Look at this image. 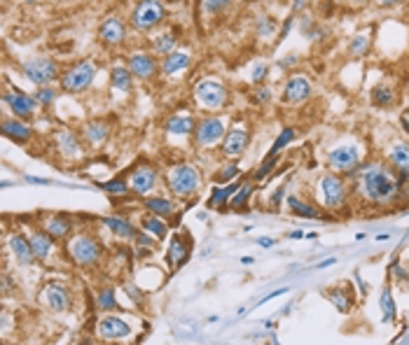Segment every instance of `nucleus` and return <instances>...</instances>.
<instances>
[{
  "mask_svg": "<svg viewBox=\"0 0 409 345\" xmlns=\"http://www.w3.org/2000/svg\"><path fill=\"white\" fill-rule=\"evenodd\" d=\"M28 182H38V185H45L47 180H42V178H26Z\"/></svg>",
  "mask_w": 409,
  "mask_h": 345,
  "instance_id": "nucleus-59",
  "label": "nucleus"
},
{
  "mask_svg": "<svg viewBox=\"0 0 409 345\" xmlns=\"http://www.w3.org/2000/svg\"><path fill=\"white\" fill-rule=\"evenodd\" d=\"M103 224L115 233V236H120V238L134 240V238L138 236L136 226L131 224L129 219H124V217H106V219H103Z\"/></svg>",
  "mask_w": 409,
  "mask_h": 345,
  "instance_id": "nucleus-31",
  "label": "nucleus"
},
{
  "mask_svg": "<svg viewBox=\"0 0 409 345\" xmlns=\"http://www.w3.org/2000/svg\"><path fill=\"white\" fill-rule=\"evenodd\" d=\"M26 3H35V0H26Z\"/></svg>",
  "mask_w": 409,
  "mask_h": 345,
  "instance_id": "nucleus-61",
  "label": "nucleus"
},
{
  "mask_svg": "<svg viewBox=\"0 0 409 345\" xmlns=\"http://www.w3.org/2000/svg\"><path fill=\"white\" fill-rule=\"evenodd\" d=\"M290 28H292V17L290 19H286V24H283V28H281V33H279V42L286 38V35L290 33Z\"/></svg>",
  "mask_w": 409,
  "mask_h": 345,
  "instance_id": "nucleus-53",
  "label": "nucleus"
},
{
  "mask_svg": "<svg viewBox=\"0 0 409 345\" xmlns=\"http://www.w3.org/2000/svg\"><path fill=\"white\" fill-rule=\"evenodd\" d=\"M157 182H159L157 168H152L148 164H145V166H136L134 171H131V175H129L131 192L138 194V196H148L150 192H155Z\"/></svg>",
  "mask_w": 409,
  "mask_h": 345,
  "instance_id": "nucleus-13",
  "label": "nucleus"
},
{
  "mask_svg": "<svg viewBox=\"0 0 409 345\" xmlns=\"http://www.w3.org/2000/svg\"><path fill=\"white\" fill-rule=\"evenodd\" d=\"M96 334L103 341H124L131 336L129 322H124L122 318H115V315H108V318H101Z\"/></svg>",
  "mask_w": 409,
  "mask_h": 345,
  "instance_id": "nucleus-17",
  "label": "nucleus"
},
{
  "mask_svg": "<svg viewBox=\"0 0 409 345\" xmlns=\"http://www.w3.org/2000/svg\"><path fill=\"white\" fill-rule=\"evenodd\" d=\"M311 96V82L306 79L304 75H290L286 86H283V93H281V100L288 103V105H299L304 103L306 98Z\"/></svg>",
  "mask_w": 409,
  "mask_h": 345,
  "instance_id": "nucleus-16",
  "label": "nucleus"
},
{
  "mask_svg": "<svg viewBox=\"0 0 409 345\" xmlns=\"http://www.w3.org/2000/svg\"><path fill=\"white\" fill-rule=\"evenodd\" d=\"M370 100L377 108H391L398 103V89L391 82H379L377 86H372Z\"/></svg>",
  "mask_w": 409,
  "mask_h": 345,
  "instance_id": "nucleus-26",
  "label": "nucleus"
},
{
  "mask_svg": "<svg viewBox=\"0 0 409 345\" xmlns=\"http://www.w3.org/2000/svg\"><path fill=\"white\" fill-rule=\"evenodd\" d=\"M111 86L115 91H122V93H129L134 89V75L127 65H115L111 70Z\"/></svg>",
  "mask_w": 409,
  "mask_h": 345,
  "instance_id": "nucleus-30",
  "label": "nucleus"
},
{
  "mask_svg": "<svg viewBox=\"0 0 409 345\" xmlns=\"http://www.w3.org/2000/svg\"><path fill=\"white\" fill-rule=\"evenodd\" d=\"M241 263H246V266H251V263H253V256H244V259H241Z\"/></svg>",
  "mask_w": 409,
  "mask_h": 345,
  "instance_id": "nucleus-60",
  "label": "nucleus"
},
{
  "mask_svg": "<svg viewBox=\"0 0 409 345\" xmlns=\"http://www.w3.org/2000/svg\"><path fill=\"white\" fill-rule=\"evenodd\" d=\"M370 45H372V40H370V35H367V33L355 35V38L351 40V45H348V54H351V56H355V58H360V56L367 54Z\"/></svg>",
  "mask_w": 409,
  "mask_h": 345,
  "instance_id": "nucleus-39",
  "label": "nucleus"
},
{
  "mask_svg": "<svg viewBox=\"0 0 409 345\" xmlns=\"http://www.w3.org/2000/svg\"><path fill=\"white\" fill-rule=\"evenodd\" d=\"M239 173H241V168H239V164H227V166H222L220 171H218V182H229V180H234V178H239Z\"/></svg>",
  "mask_w": 409,
  "mask_h": 345,
  "instance_id": "nucleus-46",
  "label": "nucleus"
},
{
  "mask_svg": "<svg viewBox=\"0 0 409 345\" xmlns=\"http://www.w3.org/2000/svg\"><path fill=\"white\" fill-rule=\"evenodd\" d=\"M330 301L337 306V311L341 313H348L351 306H353V299H351V292L348 289H332L330 292Z\"/></svg>",
  "mask_w": 409,
  "mask_h": 345,
  "instance_id": "nucleus-42",
  "label": "nucleus"
},
{
  "mask_svg": "<svg viewBox=\"0 0 409 345\" xmlns=\"http://www.w3.org/2000/svg\"><path fill=\"white\" fill-rule=\"evenodd\" d=\"M68 256L77 266H96L101 256H103V247H101L96 238L82 233V236H75L68 240Z\"/></svg>",
  "mask_w": 409,
  "mask_h": 345,
  "instance_id": "nucleus-8",
  "label": "nucleus"
},
{
  "mask_svg": "<svg viewBox=\"0 0 409 345\" xmlns=\"http://www.w3.org/2000/svg\"><path fill=\"white\" fill-rule=\"evenodd\" d=\"M346 3H348L351 7H363L365 3H367V0H346Z\"/></svg>",
  "mask_w": 409,
  "mask_h": 345,
  "instance_id": "nucleus-57",
  "label": "nucleus"
},
{
  "mask_svg": "<svg viewBox=\"0 0 409 345\" xmlns=\"http://www.w3.org/2000/svg\"><path fill=\"white\" fill-rule=\"evenodd\" d=\"M194 100L201 110L215 112V110L227 108L229 89L222 82H215V79H201V82L194 86Z\"/></svg>",
  "mask_w": 409,
  "mask_h": 345,
  "instance_id": "nucleus-5",
  "label": "nucleus"
},
{
  "mask_svg": "<svg viewBox=\"0 0 409 345\" xmlns=\"http://www.w3.org/2000/svg\"><path fill=\"white\" fill-rule=\"evenodd\" d=\"M82 136L89 145H101L108 141V136H111V126L101 119H92L82 126Z\"/></svg>",
  "mask_w": 409,
  "mask_h": 345,
  "instance_id": "nucleus-28",
  "label": "nucleus"
},
{
  "mask_svg": "<svg viewBox=\"0 0 409 345\" xmlns=\"http://www.w3.org/2000/svg\"><path fill=\"white\" fill-rule=\"evenodd\" d=\"M127 68L136 79H155L162 72V61L155 56V51H131L127 56Z\"/></svg>",
  "mask_w": 409,
  "mask_h": 345,
  "instance_id": "nucleus-10",
  "label": "nucleus"
},
{
  "mask_svg": "<svg viewBox=\"0 0 409 345\" xmlns=\"http://www.w3.org/2000/svg\"><path fill=\"white\" fill-rule=\"evenodd\" d=\"M99 40L111 49L124 45V40H127V24H124L120 17L103 19L99 26Z\"/></svg>",
  "mask_w": 409,
  "mask_h": 345,
  "instance_id": "nucleus-15",
  "label": "nucleus"
},
{
  "mask_svg": "<svg viewBox=\"0 0 409 345\" xmlns=\"http://www.w3.org/2000/svg\"><path fill=\"white\" fill-rule=\"evenodd\" d=\"M3 103L10 108V112L14 117H19V119H31V117L35 115V110H38V100H35V96H28V93L19 91V89L5 91Z\"/></svg>",
  "mask_w": 409,
  "mask_h": 345,
  "instance_id": "nucleus-14",
  "label": "nucleus"
},
{
  "mask_svg": "<svg viewBox=\"0 0 409 345\" xmlns=\"http://www.w3.org/2000/svg\"><path fill=\"white\" fill-rule=\"evenodd\" d=\"M295 61H297V56H292V54H290L288 58H283V61H281L279 65H281V68H290V65L295 63Z\"/></svg>",
  "mask_w": 409,
  "mask_h": 345,
  "instance_id": "nucleus-55",
  "label": "nucleus"
},
{
  "mask_svg": "<svg viewBox=\"0 0 409 345\" xmlns=\"http://www.w3.org/2000/svg\"><path fill=\"white\" fill-rule=\"evenodd\" d=\"M400 126H403V131H407L409 134V110H405V112L400 115Z\"/></svg>",
  "mask_w": 409,
  "mask_h": 345,
  "instance_id": "nucleus-54",
  "label": "nucleus"
},
{
  "mask_svg": "<svg viewBox=\"0 0 409 345\" xmlns=\"http://www.w3.org/2000/svg\"><path fill=\"white\" fill-rule=\"evenodd\" d=\"M382 311H384V320H396V301H393L389 287L382 292Z\"/></svg>",
  "mask_w": 409,
  "mask_h": 345,
  "instance_id": "nucleus-45",
  "label": "nucleus"
},
{
  "mask_svg": "<svg viewBox=\"0 0 409 345\" xmlns=\"http://www.w3.org/2000/svg\"><path fill=\"white\" fill-rule=\"evenodd\" d=\"M403 3H407V0H377L379 7H398V5H403Z\"/></svg>",
  "mask_w": 409,
  "mask_h": 345,
  "instance_id": "nucleus-50",
  "label": "nucleus"
},
{
  "mask_svg": "<svg viewBox=\"0 0 409 345\" xmlns=\"http://www.w3.org/2000/svg\"><path fill=\"white\" fill-rule=\"evenodd\" d=\"M28 240H31V247H33V254L35 259L45 261L49 254H52V247H54V238L49 236V233L42 229V231H33L31 236H28Z\"/></svg>",
  "mask_w": 409,
  "mask_h": 345,
  "instance_id": "nucleus-27",
  "label": "nucleus"
},
{
  "mask_svg": "<svg viewBox=\"0 0 409 345\" xmlns=\"http://www.w3.org/2000/svg\"><path fill=\"white\" fill-rule=\"evenodd\" d=\"M283 196H286V187H279V189L274 192V196H272V203H274V205H281V198H283Z\"/></svg>",
  "mask_w": 409,
  "mask_h": 345,
  "instance_id": "nucleus-52",
  "label": "nucleus"
},
{
  "mask_svg": "<svg viewBox=\"0 0 409 345\" xmlns=\"http://www.w3.org/2000/svg\"><path fill=\"white\" fill-rule=\"evenodd\" d=\"M173 49H178V35H175V31H164L152 38V51L159 56H166L171 54Z\"/></svg>",
  "mask_w": 409,
  "mask_h": 345,
  "instance_id": "nucleus-32",
  "label": "nucleus"
},
{
  "mask_svg": "<svg viewBox=\"0 0 409 345\" xmlns=\"http://www.w3.org/2000/svg\"><path fill=\"white\" fill-rule=\"evenodd\" d=\"M292 141H295V129H283V131H281V136L274 141L272 150H269L267 157H279V154H281L283 150H286Z\"/></svg>",
  "mask_w": 409,
  "mask_h": 345,
  "instance_id": "nucleus-38",
  "label": "nucleus"
},
{
  "mask_svg": "<svg viewBox=\"0 0 409 345\" xmlns=\"http://www.w3.org/2000/svg\"><path fill=\"white\" fill-rule=\"evenodd\" d=\"M3 136L10 138V141L24 145L26 141H31L33 129L28 126L26 119H19V117H3Z\"/></svg>",
  "mask_w": 409,
  "mask_h": 345,
  "instance_id": "nucleus-20",
  "label": "nucleus"
},
{
  "mask_svg": "<svg viewBox=\"0 0 409 345\" xmlns=\"http://www.w3.org/2000/svg\"><path fill=\"white\" fill-rule=\"evenodd\" d=\"M269 98H272V91H269L267 86H260V89H258V100L267 103Z\"/></svg>",
  "mask_w": 409,
  "mask_h": 345,
  "instance_id": "nucleus-51",
  "label": "nucleus"
},
{
  "mask_svg": "<svg viewBox=\"0 0 409 345\" xmlns=\"http://www.w3.org/2000/svg\"><path fill=\"white\" fill-rule=\"evenodd\" d=\"M389 161L393 166V171L398 173L400 182H405L409 178V145L407 143H396L391 145L389 150Z\"/></svg>",
  "mask_w": 409,
  "mask_h": 345,
  "instance_id": "nucleus-22",
  "label": "nucleus"
},
{
  "mask_svg": "<svg viewBox=\"0 0 409 345\" xmlns=\"http://www.w3.org/2000/svg\"><path fill=\"white\" fill-rule=\"evenodd\" d=\"M101 189L108 192L111 196H124L131 192L129 187V180H122V178H115V180H108V182H101Z\"/></svg>",
  "mask_w": 409,
  "mask_h": 345,
  "instance_id": "nucleus-41",
  "label": "nucleus"
},
{
  "mask_svg": "<svg viewBox=\"0 0 409 345\" xmlns=\"http://www.w3.org/2000/svg\"><path fill=\"white\" fill-rule=\"evenodd\" d=\"M54 141H56V150L63 154V157H68V159H80L84 154V148H82V143H80V138L77 134H73L70 129H61L58 134L54 136Z\"/></svg>",
  "mask_w": 409,
  "mask_h": 345,
  "instance_id": "nucleus-21",
  "label": "nucleus"
},
{
  "mask_svg": "<svg viewBox=\"0 0 409 345\" xmlns=\"http://www.w3.org/2000/svg\"><path fill=\"white\" fill-rule=\"evenodd\" d=\"M96 72H99V65L96 61H92V58H84V61H77L68 65L61 77H58V86H61L63 93H82L87 91L89 86L94 84V79H96Z\"/></svg>",
  "mask_w": 409,
  "mask_h": 345,
  "instance_id": "nucleus-2",
  "label": "nucleus"
},
{
  "mask_svg": "<svg viewBox=\"0 0 409 345\" xmlns=\"http://www.w3.org/2000/svg\"><path fill=\"white\" fill-rule=\"evenodd\" d=\"M267 72H269L267 63H255V68L251 72V82L253 84H262L267 79Z\"/></svg>",
  "mask_w": 409,
  "mask_h": 345,
  "instance_id": "nucleus-48",
  "label": "nucleus"
},
{
  "mask_svg": "<svg viewBox=\"0 0 409 345\" xmlns=\"http://www.w3.org/2000/svg\"><path fill=\"white\" fill-rule=\"evenodd\" d=\"M258 243H260L262 247H272V245H274V240H272V238H260Z\"/></svg>",
  "mask_w": 409,
  "mask_h": 345,
  "instance_id": "nucleus-56",
  "label": "nucleus"
},
{
  "mask_svg": "<svg viewBox=\"0 0 409 345\" xmlns=\"http://www.w3.org/2000/svg\"><path fill=\"white\" fill-rule=\"evenodd\" d=\"M248 145H251V131H248L246 124H237V126L227 129V134H225V138H222L220 152L227 159L237 161L241 154L248 150Z\"/></svg>",
  "mask_w": 409,
  "mask_h": 345,
  "instance_id": "nucleus-12",
  "label": "nucleus"
},
{
  "mask_svg": "<svg viewBox=\"0 0 409 345\" xmlns=\"http://www.w3.org/2000/svg\"><path fill=\"white\" fill-rule=\"evenodd\" d=\"M239 187H241V182H232V185H227V187H215L213 194H210V198H208V205L210 208H222V205L227 203V198L237 194Z\"/></svg>",
  "mask_w": 409,
  "mask_h": 345,
  "instance_id": "nucleus-35",
  "label": "nucleus"
},
{
  "mask_svg": "<svg viewBox=\"0 0 409 345\" xmlns=\"http://www.w3.org/2000/svg\"><path fill=\"white\" fill-rule=\"evenodd\" d=\"M42 229H45L54 240H61V238H65L70 233L73 222H70L68 217H63V215H54V217H47L45 222H42Z\"/></svg>",
  "mask_w": 409,
  "mask_h": 345,
  "instance_id": "nucleus-29",
  "label": "nucleus"
},
{
  "mask_svg": "<svg viewBox=\"0 0 409 345\" xmlns=\"http://www.w3.org/2000/svg\"><path fill=\"white\" fill-rule=\"evenodd\" d=\"M225 134H227V126L220 117H203L201 122H196L192 138L196 148H213L222 141Z\"/></svg>",
  "mask_w": 409,
  "mask_h": 345,
  "instance_id": "nucleus-11",
  "label": "nucleus"
},
{
  "mask_svg": "<svg viewBox=\"0 0 409 345\" xmlns=\"http://www.w3.org/2000/svg\"><path fill=\"white\" fill-rule=\"evenodd\" d=\"M166 19V7L162 0H141L131 12V28L138 33H152Z\"/></svg>",
  "mask_w": 409,
  "mask_h": 345,
  "instance_id": "nucleus-3",
  "label": "nucleus"
},
{
  "mask_svg": "<svg viewBox=\"0 0 409 345\" xmlns=\"http://www.w3.org/2000/svg\"><path fill=\"white\" fill-rule=\"evenodd\" d=\"M141 226H143V231L152 233L155 238H166V231H169V224L164 222V217L155 215V212L145 215V217H143V222H141Z\"/></svg>",
  "mask_w": 409,
  "mask_h": 345,
  "instance_id": "nucleus-34",
  "label": "nucleus"
},
{
  "mask_svg": "<svg viewBox=\"0 0 409 345\" xmlns=\"http://www.w3.org/2000/svg\"><path fill=\"white\" fill-rule=\"evenodd\" d=\"M96 306H99V311H106V313L115 311V308H117L115 289H113V287L101 289V292H99V297H96Z\"/></svg>",
  "mask_w": 409,
  "mask_h": 345,
  "instance_id": "nucleus-43",
  "label": "nucleus"
},
{
  "mask_svg": "<svg viewBox=\"0 0 409 345\" xmlns=\"http://www.w3.org/2000/svg\"><path fill=\"white\" fill-rule=\"evenodd\" d=\"M253 192H255V180H241V187L237 189V194L229 198L227 205H232V208H241V205L248 203V198L253 196Z\"/></svg>",
  "mask_w": 409,
  "mask_h": 345,
  "instance_id": "nucleus-37",
  "label": "nucleus"
},
{
  "mask_svg": "<svg viewBox=\"0 0 409 345\" xmlns=\"http://www.w3.org/2000/svg\"><path fill=\"white\" fill-rule=\"evenodd\" d=\"M288 205H290V210L295 212L297 217H306V219H316V217H320V210L316 208V205L299 201V198H295V196H290V198H288Z\"/></svg>",
  "mask_w": 409,
  "mask_h": 345,
  "instance_id": "nucleus-36",
  "label": "nucleus"
},
{
  "mask_svg": "<svg viewBox=\"0 0 409 345\" xmlns=\"http://www.w3.org/2000/svg\"><path fill=\"white\" fill-rule=\"evenodd\" d=\"M21 72H24V77L31 84H35V86L52 84L54 79L61 77V70H58L56 61H54V58H49V56H33V58H28V61L21 65Z\"/></svg>",
  "mask_w": 409,
  "mask_h": 345,
  "instance_id": "nucleus-7",
  "label": "nucleus"
},
{
  "mask_svg": "<svg viewBox=\"0 0 409 345\" xmlns=\"http://www.w3.org/2000/svg\"><path fill=\"white\" fill-rule=\"evenodd\" d=\"M334 261H337V259H325L323 263H320V266H318V268H325V266H332V263H334Z\"/></svg>",
  "mask_w": 409,
  "mask_h": 345,
  "instance_id": "nucleus-58",
  "label": "nucleus"
},
{
  "mask_svg": "<svg viewBox=\"0 0 409 345\" xmlns=\"http://www.w3.org/2000/svg\"><path fill=\"white\" fill-rule=\"evenodd\" d=\"M320 196H323L325 208L341 210L348 201V189L346 182L339 173H327L320 178Z\"/></svg>",
  "mask_w": 409,
  "mask_h": 345,
  "instance_id": "nucleus-9",
  "label": "nucleus"
},
{
  "mask_svg": "<svg viewBox=\"0 0 409 345\" xmlns=\"http://www.w3.org/2000/svg\"><path fill=\"white\" fill-rule=\"evenodd\" d=\"M145 208H148V212H155L159 217H171L175 212L173 201L162 196H145Z\"/></svg>",
  "mask_w": 409,
  "mask_h": 345,
  "instance_id": "nucleus-33",
  "label": "nucleus"
},
{
  "mask_svg": "<svg viewBox=\"0 0 409 345\" xmlns=\"http://www.w3.org/2000/svg\"><path fill=\"white\" fill-rule=\"evenodd\" d=\"M10 249L14 254V259H17L21 266H31V263L35 261V254H33V247H31V240L24 238L21 233H14V236H10Z\"/></svg>",
  "mask_w": 409,
  "mask_h": 345,
  "instance_id": "nucleus-25",
  "label": "nucleus"
},
{
  "mask_svg": "<svg viewBox=\"0 0 409 345\" xmlns=\"http://www.w3.org/2000/svg\"><path fill=\"white\" fill-rule=\"evenodd\" d=\"M40 299H42V304L47 308H52L54 313H63L70 308V294L61 282H47L45 289L40 292Z\"/></svg>",
  "mask_w": 409,
  "mask_h": 345,
  "instance_id": "nucleus-18",
  "label": "nucleus"
},
{
  "mask_svg": "<svg viewBox=\"0 0 409 345\" xmlns=\"http://www.w3.org/2000/svg\"><path fill=\"white\" fill-rule=\"evenodd\" d=\"M189 259V243L182 240V236H173L169 247H166V263H169L171 271H178L182 263H187Z\"/></svg>",
  "mask_w": 409,
  "mask_h": 345,
  "instance_id": "nucleus-24",
  "label": "nucleus"
},
{
  "mask_svg": "<svg viewBox=\"0 0 409 345\" xmlns=\"http://www.w3.org/2000/svg\"><path fill=\"white\" fill-rule=\"evenodd\" d=\"M192 65V54L187 49H173L171 54H166L162 58V75L164 77H173L178 72L187 70Z\"/></svg>",
  "mask_w": 409,
  "mask_h": 345,
  "instance_id": "nucleus-19",
  "label": "nucleus"
},
{
  "mask_svg": "<svg viewBox=\"0 0 409 345\" xmlns=\"http://www.w3.org/2000/svg\"><path fill=\"white\" fill-rule=\"evenodd\" d=\"M327 166L332 173L339 175H353L363 166V150L353 143L339 145L327 152Z\"/></svg>",
  "mask_w": 409,
  "mask_h": 345,
  "instance_id": "nucleus-6",
  "label": "nucleus"
},
{
  "mask_svg": "<svg viewBox=\"0 0 409 345\" xmlns=\"http://www.w3.org/2000/svg\"><path fill=\"white\" fill-rule=\"evenodd\" d=\"M56 89L52 84H45V86H35V100H38L40 108H49L56 103Z\"/></svg>",
  "mask_w": 409,
  "mask_h": 345,
  "instance_id": "nucleus-40",
  "label": "nucleus"
},
{
  "mask_svg": "<svg viewBox=\"0 0 409 345\" xmlns=\"http://www.w3.org/2000/svg\"><path fill=\"white\" fill-rule=\"evenodd\" d=\"M166 182H169V189H171L173 196L189 198L199 192L201 175H199V171H196V166H192V164H178L166 173Z\"/></svg>",
  "mask_w": 409,
  "mask_h": 345,
  "instance_id": "nucleus-4",
  "label": "nucleus"
},
{
  "mask_svg": "<svg viewBox=\"0 0 409 345\" xmlns=\"http://www.w3.org/2000/svg\"><path fill=\"white\" fill-rule=\"evenodd\" d=\"M134 240H136V245H138V247H150V249L155 247V240H152V238L148 236V231H143V233L138 231V236H136Z\"/></svg>",
  "mask_w": 409,
  "mask_h": 345,
  "instance_id": "nucleus-49",
  "label": "nucleus"
},
{
  "mask_svg": "<svg viewBox=\"0 0 409 345\" xmlns=\"http://www.w3.org/2000/svg\"><path fill=\"white\" fill-rule=\"evenodd\" d=\"M194 129H196V119H194L192 115H182V112L171 115L169 119H166V124H164V131L169 136H182V138H187V136L194 134Z\"/></svg>",
  "mask_w": 409,
  "mask_h": 345,
  "instance_id": "nucleus-23",
  "label": "nucleus"
},
{
  "mask_svg": "<svg viewBox=\"0 0 409 345\" xmlns=\"http://www.w3.org/2000/svg\"><path fill=\"white\" fill-rule=\"evenodd\" d=\"M279 166V157H267L265 161H262V166L258 168V171L253 173V180L255 182H265L269 175L274 173V168Z\"/></svg>",
  "mask_w": 409,
  "mask_h": 345,
  "instance_id": "nucleus-44",
  "label": "nucleus"
},
{
  "mask_svg": "<svg viewBox=\"0 0 409 345\" xmlns=\"http://www.w3.org/2000/svg\"><path fill=\"white\" fill-rule=\"evenodd\" d=\"M355 175V194L370 205H389L403 192V182L398 173L389 171L384 164H367L360 166Z\"/></svg>",
  "mask_w": 409,
  "mask_h": 345,
  "instance_id": "nucleus-1",
  "label": "nucleus"
},
{
  "mask_svg": "<svg viewBox=\"0 0 409 345\" xmlns=\"http://www.w3.org/2000/svg\"><path fill=\"white\" fill-rule=\"evenodd\" d=\"M232 5V0H203V10L208 14H222Z\"/></svg>",
  "mask_w": 409,
  "mask_h": 345,
  "instance_id": "nucleus-47",
  "label": "nucleus"
}]
</instances>
